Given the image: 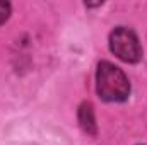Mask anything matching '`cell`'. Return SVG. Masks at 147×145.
I'll return each mask as SVG.
<instances>
[{
    "label": "cell",
    "instance_id": "cell-1",
    "mask_svg": "<svg viewBox=\"0 0 147 145\" xmlns=\"http://www.w3.org/2000/svg\"><path fill=\"white\" fill-rule=\"evenodd\" d=\"M96 91L106 103H123L130 96V82L121 68L111 62H99L96 70Z\"/></svg>",
    "mask_w": 147,
    "mask_h": 145
},
{
    "label": "cell",
    "instance_id": "cell-2",
    "mask_svg": "<svg viewBox=\"0 0 147 145\" xmlns=\"http://www.w3.org/2000/svg\"><path fill=\"white\" fill-rule=\"evenodd\" d=\"M111 53L125 63H139L142 60V46L139 36L125 26H118L110 34Z\"/></svg>",
    "mask_w": 147,
    "mask_h": 145
},
{
    "label": "cell",
    "instance_id": "cell-3",
    "mask_svg": "<svg viewBox=\"0 0 147 145\" xmlns=\"http://www.w3.org/2000/svg\"><path fill=\"white\" fill-rule=\"evenodd\" d=\"M79 123L80 128L87 133V135H96L98 128H96V118H94V109L91 103H82L79 108Z\"/></svg>",
    "mask_w": 147,
    "mask_h": 145
},
{
    "label": "cell",
    "instance_id": "cell-4",
    "mask_svg": "<svg viewBox=\"0 0 147 145\" xmlns=\"http://www.w3.org/2000/svg\"><path fill=\"white\" fill-rule=\"evenodd\" d=\"M10 12H12V7L9 2H0V26L10 17Z\"/></svg>",
    "mask_w": 147,
    "mask_h": 145
}]
</instances>
